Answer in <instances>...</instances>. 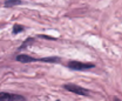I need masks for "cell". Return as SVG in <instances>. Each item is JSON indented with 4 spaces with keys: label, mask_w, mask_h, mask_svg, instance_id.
I'll return each instance as SVG.
<instances>
[{
    "label": "cell",
    "mask_w": 122,
    "mask_h": 101,
    "mask_svg": "<svg viewBox=\"0 0 122 101\" xmlns=\"http://www.w3.org/2000/svg\"><path fill=\"white\" fill-rule=\"evenodd\" d=\"M22 4V0H6L4 2V6L6 8H11V7H14V6H19Z\"/></svg>",
    "instance_id": "5b68a950"
},
{
    "label": "cell",
    "mask_w": 122,
    "mask_h": 101,
    "mask_svg": "<svg viewBox=\"0 0 122 101\" xmlns=\"http://www.w3.org/2000/svg\"><path fill=\"white\" fill-rule=\"evenodd\" d=\"M15 60L18 62H22V64H30V62H48V64H58L60 62L61 60L60 58L58 57H48V58H33V57H30L27 54H18L15 57Z\"/></svg>",
    "instance_id": "6da1fadb"
},
{
    "label": "cell",
    "mask_w": 122,
    "mask_h": 101,
    "mask_svg": "<svg viewBox=\"0 0 122 101\" xmlns=\"http://www.w3.org/2000/svg\"><path fill=\"white\" fill-rule=\"evenodd\" d=\"M22 31H25V26H22V25H20V24H14L13 29H12V33H13V34H19V33H21Z\"/></svg>",
    "instance_id": "52a82bcc"
},
{
    "label": "cell",
    "mask_w": 122,
    "mask_h": 101,
    "mask_svg": "<svg viewBox=\"0 0 122 101\" xmlns=\"http://www.w3.org/2000/svg\"><path fill=\"white\" fill-rule=\"evenodd\" d=\"M114 101H121L120 99H117V98H114Z\"/></svg>",
    "instance_id": "9c48e42d"
},
{
    "label": "cell",
    "mask_w": 122,
    "mask_h": 101,
    "mask_svg": "<svg viewBox=\"0 0 122 101\" xmlns=\"http://www.w3.org/2000/svg\"><path fill=\"white\" fill-rule=\"evenodd\" d=\"M0 101H26V98L20 94L0 92Z\"/></svg>",
    "instance_id": "277c9868"
},
{
    "label": "cell",
    "mask_w": 122,
    "mask_h": 101,
    "mask_svg": "<svg viewBox=\"0 0 122 101\" xmlns=\"http://www.w3.org/2000/svg\"><path fill=\"white\" fill-rule=\"evenodd\" d=\"M68 68L73 69V71H88L91 68L95 67V64L93 62H81V61H76V60H72L67 64Z\"/></svg>",
    "instance_id": "7a4b0ae2"
},
{
    "label": "cell",
    "mask_w": 122,
    "mask_h": 101,
    "mask_svg": "<svg viewBox=\"0 0 122 101\" xmlns=\"http://www.w3.org/2000/svg\"><path fill=\"white\" fill-rule=\"evenodd\" d=\"M39 38H44V39H48V40H56V38H52V37H48V35H39Z\"/></svg>",
    "instance_id": "ba28073f"
},
{
    "label": "cell",
    "mask_w": 122,
    "mask_h": 101,
    "mask_svg": "<svg viewBox=\"0 0 122 101\" xmlns=\"http://www.w3.org/2000/svg\"><path fill=\"white\" fill-rule=\"evenodd\" d=\"M34 40H35V39H34V38H32V37L27 38V39H26V40H25V41L22 43V45H21V46L19 47V51H21V49H25V48H27V47H28L30 45H32V43H34Z\"/></svg>",
    "instance_id": "8992f818"
},
{
    "label": "cell",
    "mask_w": 122,
    "mask_h": 101,
    "mask_svg": "<svg viewBox=\"0 0 122 101\" xmlns=\"http://www.w3.org/2000/svg\"><path fill=\"white\" fill-rule=\"evenodd\" d=\"M63 88L71 93H74V94H77L80 96H87L89 94V90L83 88L81 86H77V85H74V84H66L63 85Z\"/></svg>",
    "instance_id": "3957f363"
}]
</instances>
